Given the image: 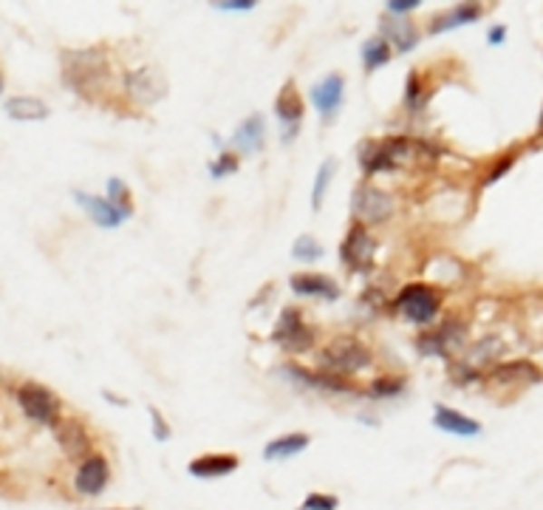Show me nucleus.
Wrapping results in <instances>:
<instances>
[{"label":"nucleus","mask_w":543,"mask_h":510,"mask_svg":"<svg viewBox=\"0 0 543 510\" xmlns=\"http://www.w3.org/2000/svg\"><path fill=\"white\" fill-rule=\"evenodd\" d=\"M63 83L77 97L97 103L102 100L113 83V60L105 45H82V49H65L60 54Z\"/></svg>","instance_id":"nucleus-1"},{"label":"nucleus","mask_w":543,"mask_h":510,"mask_svg":"<svg viewBox=\"0 0 543 510\" xmlns=\"http://www.w3.org/2000/svg\"><path fill=\"white\" fill-rule=\"evenodd\" d=\"M436 159V148L431 142H422L413 136H388L380 142H365L360 148V168L373 173H393L399 168L431 165Z\"/></svg>","instance_id":"nucleus-2"},{"label":"nucleus","mask_w":543,"mask_h":510,"mask_svg":"<svg viewBox=\"0 0 543 510\" xmlns=\"http://www.w3.org/2000/svg\"><path fill=\"white\" fill-rule=\"evenodd\" d=\"M373 366V352L357 335H335L328 338L317 352V368L335 378H354Z\"/></svg>","instance_id":"nucleus-3"},{"label":"nucleus","mask_w":543,"mask_h":510,"mask_svg":"<svg viewBox=\"0 0 543 510\" xmlns=\"http://www.w3.org/2000/svg\"><path fill=\"white\" fill-rule=\"evenodd\" d=\"M122 94L136 108H150L168 100L170 94V80L164 74V68L156 63H141L133 65L122 74Z\"/></svg>","instance_id":"nucleus-4"},{"label":"nucleus","mask_w":543,"mask_h":510,"mask_svg":"<svg viewBox=\"0 0 543 510\" xmlns=\"http://www.w3.org/2000/svg\"><path fill=\"white\" fill-rule=\"evenodd\" d=\"M15 397H17V406H20L23 417H26V420H32L34 426L54 428L63 420V400L57 397V394L49 386L26 380V383L17 386Z\"/></svg>","instance_id":"nucleus-5"},{"label":"nucleus","mask_w":543,"mask_h":510,"mask_svg":"<svg viewBox=\"0 0 543 510\" xmlns=\"http://www.w3.org/2000/svg\"><path fill=\"white\" fill-rule=\"evenodd\" d=\"M393 307L405 320L416 323V327H433L441 312V292L431 284L416 281L399 289Z\"/></svg>","instance_id":"nucleus-6"},{"label":"nucleus","mask_w":543,"mask_h":510,"mask_svg":"<svg viewBox=\"0 0 543 510\" xmlns=\"http://www.w3.org/2000/svg\"><path fill=\"white\" fill-rule=\"evenodd\" d=\"M396 213V199L393 193L376 188V184H357L351 193V216L363 227H380L385 221H391Z\"/></svg>","instance_id":"nucleus-7"},{"label":"nucleus","mask_w":543,"mask_h":510,"mask_svg":"<svg viewBox=\"0 0 543 510\" xmlns=\"http://www.w3.org/2000/svg\"><path fill=\"white\" fill-rule=\"evenodd\" d=\"M467 338H470V327L459 318H447L439 327H433L431 332H424L416 338V349L424 358H444L451 360L456 352L467 349Z\"/></svg>","instance_id":"nucleus-8"},{"label":"nucleus","mask_w":543,"mask_h":510,"mask_svg":"<svg viewBox=\"0 0 543 510\" xmlns=\"http://www.w3.org/2000/svg\"><path fill=\"white\" fill-rule=\"evenodd\" d=\"M272 343L289 355H303V352L315 349L317 332L312 323L303 318V312L297 307H286L280 312L275 329H272Z\"/></svg>","instance_id":"nucleus-9"},{"label":"nucleus","mask_w":543,"mask_h":510,"mask_svg":"<svg viewBox=\"0 0 543 510\" xmlns=\"http://www.w3.org/2000/svg\"><path fill=\"white\" fill-rule=\"evenodd\" d=\"M376 250H380V244H376L371 230L363 224H354L340 244V261L345 264L348 272L365 275L376 264Z\"/></svg>","instance_id":"nucleus-10"},{"label":"nucleus","mask_w":543,"mask_h":510,"mask_svg":"<svg viewBox=\"0 0 543 510\" xmlns=\"http://www.w3.org/2000/svg\"><path fill=\"white\" fill-rule=\"evenodd\" d=\"M484 380L495 388H529L543 383V372L535 360L518 358V360H501L495 363L490 372L484 375Z\"/></svg>","instance_id":"nucleus-11"},{"label":"nucleus","mask_w":543,"mask_h":510,"mask_svg":"<svg viewBox=\"0 0 543 510\" xmlns=\"http://www.w3.org/2000/svg\"><path fill=\"white\" fill-rule=\"evenodd\" d=\"M108 485H111V462H108V456L100 454V451L88 454L77 466V471H74V491L80 496H85V499H97V496H102L108 491Z\"/></svg>","instance_id":"nucleus-12"},{"label":"nucleus","mask_w":543,"mask_h":510,"mask_svg":"<svg viewBox=\"0 0 543 510\" xmlns=\"http://www.w3.org/2000/svg\"><path fill=\"white\" fill-rule=\"evenodd\" d=\"M275 117L283 128V142H292V139L300 133L303 117H305V103L297 94V85L292 80L283 83V88L275 97Z\"/></svg>","instance_id":"nucleus-13"},{"label":"nucleus","mask_w":543,"mask_h":510,"mask_svg":"<svg viewBox=\"0 0 543 510\" xmlns=\"http://www.w3.org/2000/svg\"><path fill=\"white\" fill-rule=\"evenodd\" d=\"M309 97H312V105L320 113V120L323 123H332L337 113H340L343 103H345V77L340 72L325 74L320 83L312 85Z\"/></svg>","instance_id":"nucleus-14"},{"label":"nucleus","mask_w":543,"mask_h":510,"mask_svg":"<svg viewBox=\"0 0 543 510\" xmlns=\"http://www.w3.org/2000/svg\"><path fill=\"white\" fill-rule=\"evenodd\" d=\"M280 375L286 378L289 383L303 386V388H312V391H328V394H348V391H354L348 386V380L335 378V375H328V372H320V368H305L300 363H283L280 366Z\"/></svg>","instance_id":"nucleus-15"},{"label":"nucleus","mask_w":543,"mask_h":510,"mask_svg":"<svg viewBox=\"0 0 543 510\" xmlns=\"http://www.w3.org/2000/svg\"><path fill=\"white\" fill-rule=\"evenodd\" d=\"M54 439H57V446H60V451L68 456V459H85L88 454H93V448H91V434H88V428L80 423V420H74V417H63V420L54 426Z\"/></svg>","instance_id":"nucleus-16"},{"label":"nucleus","mask_w":543,"mask_h":510,"mask_svg":"<svg viewBox=\"0 0 543 510\" xmlns=\"http://www.w3.org/2000/svg\"><path fill=\"white\" fill-rule=\"evenodd\" d=\"M380 37H385L393 45V52L408 54V52H413L416 45H419L422 32H419V26H416L411 17H393V15L385 12L380 17Z\"/></svg>","instance_id":"nucleus-17"},{"label":"nucleus","mask_w":543,"mask_h":510,"mask_svg":"<svg viewBox=\"0 0 543 510\" xmlns=\"http://www.w3.org/2000/svg\"><path fill=\"white\" fill-rule=\"evenodd\" d=\"M504 352H507V343H504L499 335H484L481 340L470 343L459 360H461L464 366H470V368H476V372L487 375L495 363H501V355H504Z\"/></svg>","instance_id":"nucleus-18"},{"label":"nucleus","mask_w":543,"mask_h":510,"mask_svg":"<svg viewBox=\"0 0 543 510\" xmlns=\"http://www.w3.org/2000/svg\"><path fill=\"white\" fill-rule=\"evenodd\" d=\"M267 145V117L264 113H249L247 120L238 123L232 133V151L235 153H244V156H252V153H261Z\"/></svg>","instance_id":"nucleus-19"},{"label":"nucleus","mask_w":543,"mask_h":510,"mask_svg":"<svg viewBox=\"0 0 543 510\" xmlns=\"http://www.w3.org/2000/svg\"><path fill=\"white\" fill-rule=\"evenodd\" d=\"M74 201L91 216V221L97 224V227H102V230H116V227H122V224L128 221V216L116 211V207H113L105 196L85 193V191H74Z\"/></svg>","instance_id":"nucleus-20"},{"label":"nucleus","mask_w":543,"mask_h":510,"mask_svg":"<svg viewBox=\"0 0 543 510\" xmlns=\"http://www.w3.org/2000/svg\"><path fill=\"white\" fill-rule=\"evenodd\" d=\"M484 17V6L481 4H473V0H467V4H456L451 9L439 12L431 23H428V34H444V32H453V29H461V26H470V23H476Z\"/></svg>","instance_id":"nucleus-21"},{"label":"nucleus","mask_w":543,"mask_h":510,"mask_svg":"<svg viewBox=\"0 0 543 510\" xmlns=\"http://www.w3.org/2000/svg\"><path fill=\"white\" fill-rule=\"evenodd\" d=\"M289 287L300 298H320V300H337L340 284L323 272H297L289 278Z\"/></svg>","instance_id":"nucleus-22"},{"label":"nucleus","mask_w":543,"mask_h":510,"mask_svg":"<svg viewBox=\"0 0 543 510\" xmlns=\"http://www.w3.org/2000/svg\"><path fill=\"white\" fill-rule=\"evenodd\" d=\"M241 468V459L235 454H201L196 459H190V466H187V471H190V476L196 479H221V476H229Z\"/></svg>","instance_id":"nucleus-23"},{"label":"nucleus","mask_w":543,"mask_h":510,"mask_svg":"<svg viewBox=\"0 0 543 510\" xmlns=\"http://www.w3.org/2000/svg\"><path fill=\"white\" fill-rule=\"evenodd\" d=\"M433 426L444 434H453V436H479L484 431V426L479 420H473V417H467L444 403H436V408H433Z\"/></svg>","instance_id":"nucleus-24"},{"label":"nucleus","mask_w":543,"mask_h":510,"mask_svg":"<svg viewBox=\"0 0 543 510\" xmlns=\"http://www.w3.org/2000/svg\"><path fill=\"white\" fill-rule=\"evenodd\" d=\"M4 111H6V117L15 120V123H43V120H49V113H52L49 103L34 97V94L9 97L4 103Z\"/></svg>","instance_id":"nucleus-25"},{"label":"nucleus","mask_w":543,"mask_h":510,"mask_svg":"<svg viewBox=\"0 0 543 510\" xmlns=\"http://www.w3.org/2000/svg\"><path fill=\"white\" fill-rule=\"evenodd\" d=\"M309 446H312L309 434L289 431V434H280V436L269 439V443L264 446V459L267 462H283V459H292V456L303 454Z\"/></svg>","instance_id":"nucleus-26"},{"label":"nucleus","mask_w":543,"mask_h":510,"mask_svg":"<svg viewBox=\"0 0 543 510\" xmlns=\"http://www.w3.org/2000/svg\"><path fill=\"white\" fill-rule=\"evenodd\" d=\"M360 57H363L365 72L373 74V72H380L383 65H388L393 60V45L385 37H380V34H371L360 45Z\"/></svg>","instance_id":"nucleus-27"},{"label":"nucleus","mask_w":543,"mask_h":510,"mask_svg":"<svg viewBox=\"0 0 543 510\" xmlns=\"http://www.w3.org/2000/svg\"><path fill=\"white\" fill-rule=\"evenodd\" d=\"M337 168H340V165H337L335 156L323 159V165L317 168V173H315V188H312V211H320V207H323L325 193H328V188H332V179H335Z\"/></svg>","instance_id":"nucleus-28"},{"label":"nucleus","mask_w":543,"mask_h":510,"mask_svg":"<svg viewBox=\"0 0 543 510\" xmlns=\"http://www.w3.org/2000/svg\"><path fill=\"white\" fill-rule=\"evenodd\" d=\"M428 100H431V91H428V85H424L422 74L413 68V72L408 74V80H405V97H402V103H405L408 111L419 113V111H424Z\"/></svg>","instance_id":"nucleus-29"},{"label":"nucleus","mask_w":543,"mask_h":510,"mask_svg":"<svg viewBox=\"0 0 543 510\" xmlns=\"http://www.w3.org/2000/svg\"><path fill=\"white\" fill-rule=\"evenodd\" d=\"M408 380L399 378V375H383V378H373L365 388L368 397L373 400H391V397H399V394L405 391Z\"/></svg>","instance_id":"nucleus-30"},{"label":"nucleus","mask_w":543,"mask_h":510,"mask_svg":"<svg viewBox=\"0 0 543 510\" xmlns=\"http://www.w3.org/2000/svg\"><path fill=\"white\" fill-rule=\"evenodd\" d=\"M105 199H108L120 213H125L128 219L133 216V196H131V188L125 184V179L111 176L108 184H105Z\"/></svg>","instance_id":"nucleus-31"},{"label":"nucleus","mask_w":543,"mask_h":510,"mask_svg":"<svg viewBox=\"0 0 543 510\" xmlns=\"http://www.w3.org/2000/svg\"><path fill=\"white\" fill-rule=\"evenodd\" d=\"M323 255H325L323 244H320L315 236H309V233L297 236L295 244H292V259L300 261V264H315V261L323 259Z\"/></svg>","instance_id":"nucleus-32"},{"label":"nucleus","mask_w":543,"mask_h":510,"mask_svg":"<svg viewBox=\"0 0 543 510\" xmlns=\"http://www.w3.org/2000/svg\"><path fill=\"white\" fill-rule=\"evenodd\" d=\"M238 168H241V159H238V153L229 148V151H221L216 159L209 162V176L212 179H224V176L238 173Z\"/></svg>","instance_id":"nucleus-33"},{"label":"nucleus","mask_w":543,"mask_h":510,"mask_svg":"<svg viewBox=\"0 0 543 510\" xmlns=\"http://www.w3.org/2000/svg\"><path fill=\"white\" fill-rule=\"evenodd\" d=\"M337 507H340V496L315 491V494H309V496L303 499V507H300V510H337Z\"/></svg>","instance_id":"nucleus-34"},{"label":"nucleus","mask_w":543,"mask_h":510,"mask_svg":"<svg viewBox=\"0 0 543 510\" xmlns=\"http://www.w3.org/2000/svg\"><path fill=\"white\" fill-rule=\"evenodd\" d=\"M148 414H150V428H153V439H159V443H168V439L173 436V428H170V423H168V417H164L156 406H150L148 408Z\"/></svg>","instance_id":"nucleus-35"},{"label":"nucleus","mask_w":543,"mask_h":510,"mask_svg":"<svg viewBox=\"0 0 543 510\" xmlns=\"http://www.w3.org/2000/svg\"><path fill=\"white\" fill-rule=\"evenodd\" d=\"M515 153H507V156H501V162H495V168L484 176V184H487V188H490V184H495V181H499V179H504L509 171H512V165H515Z\"/></svg>","instance_id":"nucleus-36"},{"label":"nucleus","mask_w":543,"mask_h":510,"mask_svg":"<svg viewBox=\"0 0 543 510\" xmlns=\"http://www.w3.org/2000/svg\"><path fill=\"white\" fill-rule=\"evenodd\" d=\"M419 6H422V0H391V4L385 6V12L393 15V17H402V15L416 12Z\"/></svg>","instance_id":"nucleus-37"},{"label":"nucleus","mask_w":543,"mask_h":510,"mask_svg":"<svg viewBox=\"0 0 543 510\" xmlns=\"http://www.w3.org/2000/svg\"><path fill=\"white\" fill-rule=\"evenodd\" d=\"M255 6V0H224V4H216L218 12H252Z\"/></svg>","instance_id":"nucleus-38"},{"label":"nucleus","mask_w":543,"mask_h":510,"mask_svg":"<svg viewBox=\"0 0 543 510\" xmlns=\"http://www.w3.org/2000/svg\"><path fill=\"white\" fill-rule=\"evenodd\" d=\"M507 34H509V32H507L504 23H495V26L487 29V43H490V45H504Z\"/></svg>","instance_id":"nucleus-39"},{"label":"nucleus","mask_w":543,"mask_h":510,"mask_svg":"<svg viewBox=\"0 0 543 510\" xmlns=\"http://www.w3.org/2000/svg\"><path fill=\"white\" fill-rule=\"evenodd\" d=\"M102 397H105L108 403H116V406L128 408V400H125V397H120V394H113V391H102Z\"/></svg>","instance_id":"nucleus-40"},{"label":"nucleus","mask_w":543,"mask_h":510,"mask_svg":"<svg viewBox=\"0 0 543 510\" xmlns=\"http://www.w3.org/2000/svg\"><path fill=\"white\" fill-rule=\"evenodd\" d=\"M88 510H141V507H88Z\"/></svg>","instance_id":"nucleus-41"},{"label":"nucleus","mask_w":543,"mask_h":510,"mask_svg":"<svg viewBox=\"0 0 543 510\" xmlns=\"http://www.w3.org/2000/svg\"><path fill=\"white\" fill-rule=\"evenodd\" d=\"M4 91H6V77H4V68H0V97H4Z\"/></svg>","instance_id":"nucleus-42"},{"label":"nucleus","mask_w":543,"mask_h":510,"mask_svg":"<svg viewBox=\"0 0 543 510\" xmlns=\"http://www.w3.org/2000/svg\"><path fill=\"white\" fill-rule=\"evenodd\" d=\"M538 125H540V131H543V108H540V123H538Z\"/></svg>","instance_id":"nucleus-43"}]
</instances>
